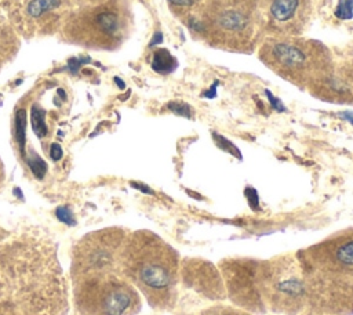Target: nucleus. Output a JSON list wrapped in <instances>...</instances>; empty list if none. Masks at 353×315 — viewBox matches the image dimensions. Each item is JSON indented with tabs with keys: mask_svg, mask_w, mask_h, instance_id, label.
Returning <instances> with one entry per match:
<instances>
[{
	"mask_svg": "<svg viewBox=\"0 0 353 315\" xmlns=\"http://www.w3.org/2000/svg\"><path fill=\"white\" fill-rule=\"evenodd\" d=\"M0 304L29 315H66L69 283L47 232L0 224Z\"/></svg>",
	"mask_w": 353,
	"mask_h": 315,
	"instance_id": "nucleus-1",
	"label": "nucleus"
},
{
	"mask_svg": "<svg viewBox=\"0 0 353 315\" xmlns=\"http://www.w3.org/2000/svg\"><path fill=\"white\" fill-rule=\"evenodd\" d=\"M121 272L153 308L174 307L181 278V258L178 251L157 233L148 229L128 232Z\"/></svg>",
	"mask_w": 353,
	"mask_h": 315,
	"instance_id": "nucleus-2",
	"label": "nucleus"
},
{
	"mask_svg": "<svg viewBox=\"0 0 353 315\" xmlns=\"http://www.w3.org/2000/svg\"><path fill=\"white\" fill-rule=\"evenodd\" d=\"M262 33L258 0H203L200 37L208 44L247 54L255 50Z\"/></svg>",
	"mask_w": 353,
	"mask_h": 315,
	"instance_id": "nucleus-3",
	"label": "nucleus"
},
{
	"mask_svg": "<svg viewBox=\"0 0 353 315\" xmlns=\"http://www.w3.org/2000/svg\"><path fill=\"white\" fill-rule=\"evenodd\" d=\"M258 55L276 75L307 90L325 70L332 52L319 40L269 36L261 44Z\"/></svg>",
	"mask_w": 353,
	"mask_h": 315,
	"instance_id": "nucleus-4",
	"label": "nucleus"
},
{
	"mask_svg": "<svg viewBox=\"0 0 353 315\" xmlns=\"http://www.w3.org/2000/svg\"><path fill=\"white\" fill-rule=\"evenodd\" d=\"M70 283L79 315H137L141 309L138 290L120 274L91 275Z\"/></svg>",
	"mask_w": 353,
	"mask_h": 315,
	"instance_id": "nucleus-5",
	"label": "nucleus"
},
{
	"mask_svg": "<svg viewBox=\"0 0 353 315\" xmlns=\"http://www.w3.org/2000/svg\"><path fill=\"white\" fill-rule=\"evenodd\" d=\"M128 232L109 227L85 233L72 250L70 280L102 274L123 275V250Z\"/></svg>",
	"mask_w": 353,
	"mask_h": 315,
	"instance_id": "nucleus-6",
	"label": "nucleus"
},
{
	"mask_svg": "<svg viewBox=\"0 0 353 315\" xmlns=\"http://www.w3.org/2000/svg\"><path fill=\"white\" fill-rule=\"evenodd\" d=\"M296 260L301 267L343 279L353 285V227L338 231L299 250Z\"/></svg>",
	"mask_w": 353,
	"mask_h": 315,
	"instance_id": "nucleus-7",
	"label": "nucleus"
},
{
	"mask_svg": "<svg viewBox=\"0 0 353 315\" xmlns=\"http://www.w3.org/2000/svg\"><path fill=\"white\" fill-rule=\"evenodd\" d=\"M312 0H262L259 14L263 32L276 37L301 36L310 23Z\"/></svg>",
	"mask_w": 353,
	"mask_h": 315,
	"instance_id": "nucleus-8",
	"label": "nucleus"
},
{
	"mask_svg": "<svg viewBox=\"0 0 353 315\" xmlns=\"http://www.w3.org/2000/svg\"><path fill=\"white\" fill-rule=\"evenodd\" d=\"M307 90L321 101L353 105V54L332 52L328 66Z\"/></svg>",
	"mask_w": 353,
	"mask_h": 315,
	"instance_id": "nucleus-9",
	"label": "nucleus"
},
{
	"mask_svg": "<svg viewBox=\"0 0 353 315\" xmlns=\"http://www.w3.org/2000/svg\"><path fill=\"white\" fill-rule=\"evenodd\" d=\"M259 264L261 261L251 258L226 260L221 262L229 297L244 308L258 311L263 307L259 290Z\"/></svg>",
	"mask_w": 353,
	"mask_h": 315,
	"instance_id": "nucleus-10",
	"label": "nucleus"
},
{
	"mask_svg": "<svg viewBox=\"0 0 353 315\" xmlns=\"http://www.w3.org/2000/svg\"><path fill=\"white\" fill-rule=\"evenodd\" d=\"M181 276L188 286L205 297L212 300L226 297V287L218 269L207 260L186 258L181 261Z\"/></svg>",
	"mask_w": 353,
	"mask_h": 315,
	"instance_id": "nucleus-11",
	"label": "nucleus"
},
{
	"mask_svg": "<svg viewBox=\"0 0 353 315\" xmlns=\"http://www.w3.org/2000/svg\"><path fill=\"white\" fill-rule=\"evenodd\" d=\"M88 26L92 29L94 43L110 48L123 41L128 33V18L119 7H102L88 15Z\"/></svg>",
	"mask_w": 353,
	"mask_h": 315,
	"instance_id": "nucleus-12",
	"label": "nucleus"
},
{
	"mask_svg": "<svg viewBox=\"0 0 353 315\" xmlns=\"http://www.w3.org/2000/svg\"><path fill=\"white\" fill-rule=\"evenodd\" d=\"M171 11L189 28L192 35H201L203 0H168Z\"/></svg>",
	"mask_w": 353,
	"mask_h": 315,
	"instance_id": "nucleus-13",
	"label": "nucleus"
},
{
	"mask_svg": "<svg viewBox=\"0 0 353 315\" xmlns=\"http://www.w3.org/2000/svg\"><path fill=\"white\" fill-rule=\"evenodd\" d=\"M178 62L171 55V52L165 48H159L153 52L152 57V68L160 75H168L175 70Z\"/></svg>",
	"mask_w": 353,
	"mask_h": 315,
	"instance_id": "nucleus-14",
	"label": "nucleus"
},
{
	"mask_svg": "<svg viewBox=\"0 0 353 315\" xmlns=\"http://www.w3.org/2000/svg\"><path fill=\"white\" fill-rule=\"evenodd\" d=\"M32 128L39 138H43L47 134L46 111L39 105L32 106Z\"/></svg>",
	"mask_w": 353,
	"mask_h": 315,
	"instance_id": "nucleus-15",
	"label": "nucleus"
},
{
	"mask_svg": "<svg viewBox=\"0 0 353 315\" xmlns=\"http://www.w3.org/2000/svg\"><path fill=\"white\" fill-rule=\"evenodd\" d=\"M61 0H32L28 4V14L37 18L41 14L58 7Z\"/></svg>",
	"mask_w": 353,
	"mask_h": 315,
	"instance_id": "nucleus-16",
	"label": "nucleus"
},
{
	"mask_svg": "<svg viewBox=\"0 0 353 315\" xmlns=\"http://www.w3.org/2000/svg\"><path fill=\"white\" fill-rule=\"evenodd\" d=\"M25 109H19L15 113V120H14V130H15V140H17V144L19 146V151L21 153H25V124H26V117H25Z\"/></svg>",
	"mask_w": 353,
	"mask_h": 315,
	"instance_id": "nucleus-17",
	"label": "nucleus"
},
{
	"mask_svg": "<svg viewBox=\"0 0 353 315\" xmlns=\"http://www.w3.org/2000/svg\"><path fill=\"white\" fill-rule=\"evenodd\" d=\"M26 163L30 167V170H32V173L34 174L36 178H43L44 177V174L47 171V164L36 152H30L26 156Z\"/></svg>",
	"mask_w": 353,
	"mask_h": 315,
	"instance_id": "nucleus-18",
	"label": "nucleus"
},
{
	"mask_svg": "<svg viewBox=\"0 0 353 315\" xmlns=\"http://www.w3.org/2000/svg\"><path fill=\"white\" fill-rule=\"evenodd\" d=\"M200 315H248L247 312L239 309V308H233L230 305H212L207 309H204Z\"/></svg>",
	"mask_w": 353,
	"mask_h": 315,
	"instance_id": "nucleus-19",
	"label": "nucleus"
},
{
	"mask_svg": "<svg viewBox=\"0 0 353 315\" xmlns=\"http://www.w3.org/2000/svg\"><path fill=\"white\" fill-rule=\"evenodd\" d=\"M91 59L90 57H72L68 59L66 62V69L70 72V73H77V70L84 65V64H88Z\"/></svg>",
	"mask_w": 353,
	"mask_h": 315,
	"instance_id": "nucleus-20",
	"label": "nucleus"
},
{
	"mask_svg": "<svg viewBox=\"0 0 353 315\" xmlns=\"http://www.w3.org/2000/svg\"><path fill=\"white\" fill-rule=\"evenodd\" d=\"M168 106L176 115H182L185 117H192V108L183 102H170Z\"/></svg>",
	"mask_w": 353,
	"mask_h": 315,
	"instance_id": "nucleus-21",
	"label": "nucleus"
},
{
	"mask_svg": "<svg viewBox=\"0 0 353 315\" xmlns=\"http://www.w3.org/2000/svg\"><path fill=\"white\" fill-rule=\"evenodd\" d=\"M349 12H353V0H339L336 15L341 18H349Z\"/></svg>",
	"mask_w": 353,
	"mask_h": 315,
	"instance_id": "nucleus-22",
	"label": "nucleus"
},
{
	"mask_svg": "<svg viewBox=\"0 0 353 315\" xmlns=\"http://www.w3.org/2000/svg\"><path fill=\"white\" fill-rule=\"evenodd\" d=\"M57 217H58L61 221H63V222H66V224H69V225L74 224L73 216H72V213H70V210H69L68 207H58V209H57Z\"/></svg>",
	"mask_w": 353,
	"mask_h": 315,
	"instance_id": "nucleus-23",
	"label": "nucleus"
},
{
	"mask_svg": "<svg viewBox=\"0 0 353 315\" xmlns=\"http://www.w3.org/2000/svg\"><path fill=\"white\" fill-rule=\"evenodd\" d=\"M0 315H29L15 307H11V305H3L0 304Z\"/></svg>",
	"mask_w": 353,
	"mask_h": 315,
	"instance_id": "nucleus-24",
	"label": "nucleus"
},
{
	"mask_svg": "<svg viewBox=\"0 0 353 315\" xmlns=\"http://www.w3.org/2000/svg\"><path fill=\"white\" fill-rule=\"evenodd\" d=\"M63 152H62V148L58 145V144H52L51 145V149H50V156L52 160H59L62 158Z\"/></svg>",
	"mask_w": 353,
	"mask_h": 315,
	"instance_id": "nucleus-25",
	"label": "nucleus"
},
{
	"mask_svg": "<svg viewBox=\"0 0 353 315\" xmlns=\"http://www.w3.org/2000/svg\"><path fill=\"white\" fill-rule=\"evenodd\" d=\"M57 94L61 97V99H66V93H65L62 88H58V90H57Z\"/></svg>",
	"mask_w": 353,
	"mask_h": 315,
	"instance_id": "nucleus-26",
	"label": "nucleus"
},
{
	"mask_svg": "<svg viewBox=\"0 0 353 315\" xmlns=\"http://www.w3.org/2000/svg\"><path fill=\"white\" fill-rule=\"evenodd\" d=\"M114 82H116V83H117V86H119V87H120V88H124V87H125V84H124V82H123V80H120V79H119V77H117V76H116V77H114Z\"/></svg>",
	"mask_w": 353,
	"mask_h": 315,
	"instance_id": "nucleus-27",
	"label": "nucleus"
},
{
	"mask_svg": "<svg viewBox=\"0 0 353 315\" xmlns=\"http://www.w3.org/2000/svg\"><path fill=\"white\" fill-rule=\"evenodd\" d=\"M306 315H331V314H323V312H309V314H306Z\"/></svg>",
	"mask_w": 353,
	"mask_h": 315,
	"instance_id": "nucleus-28",
	"label": "nucleus"
},
{
	"mask_svg": "<svg viewBox=\"0 0 353 315\" xmlns=\"http://www.w3.org/2000/svg\"><path fill=\"white\" fill-rule=\"evenodd\" d=\"M342 115H345L346 117H349V119H350V122L353 123V115H352V113H347V112H345V113H342Z\"/></svg>",
	"mask_w": 353,
	"mask_h": 315,
	"instance_id": "nucleus-29",
	"label": "nucleus"
}]
</instances>
